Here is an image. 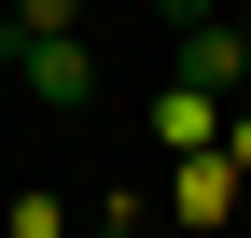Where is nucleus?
Returning <instances> with one entry per match:
<instances>
[{"instance_id": "1", "label": "nucleus", "mask_w": 251, "mask_h": 238, "mask_svg": "<svg viewBox=\"0 0 251 238\" xmlns=\"http://www.w3.org/2000/svg\"><path fill=\"white\" fill-rule=\"evenodd\" d=\"M14 98H42V112H84V98H98V42H84V28H70V42H28Z\"/></svg>"}, {"instance_id": "2", "label": "nucleus", "mask_w": 251, "mask_h": 238, "mask_svg": "<svg viewBox=\"0 0 251 238\" xmlns=\"http://www.w3.org/2000/svg\"><path fill=\"white\" fill-rule=\"evenodd\" d=\"M168 84H196V98H237V84H251V28H196V42H168Z\"/></svg>"}, {"instance_id": "3", "label": "nucleus", "mask_w": 251, "mask_h": 238, "mask_svg": "<svg viewBox=\"0 0 251 238\" xmlns=\"http://www.w3.org/2000/svg\"><path fill=\"white\" fill-rule=\"evenodd\" d=\"M153 140H168V154L196 168V154H224L237 126H224V98H196V84H153Z\"/></svg>"}, {"instance_id": "4", "label": "nucleus", "mask_w": 251, "mask_h": 238, "mask_svg": "<svg viewBox=\"0 0 251 238\" xmlns=\"http://www.w3.org/2000/svg\"><path fill=\"white\" fill-rule=\"evenodd\" d=\"M168 210H181V224H224V210H237V154H196V168H168Z\"/></svg>"}, {"instance_id": "5", "label": "nucleus", "mask_w": 251, "mask_h": 238, "mask_svg": "<svg viewBox=\"0 0 251 238\" xmlns=\"http://www.w3.org/2000/svg\"><path fill=\"white\" fill-rule=\"evenodd\" d=\"M0 14H14L28 42H70V28H84V0H0Z\"/></svg>"}, {"instance_id": "6", "label": "nucleus", "mask_w": 251, "mask_h": 238, "mask_svg": "<svg viewBox=\"0 0 251 238\" xmlns=\"http://www.w3.org/2000/svg\"><path fill=\"white\" fill-rule=\"evenodd\" d=\"M14 238H70V196H14Z\"/></svg>"}, {"instance_id": "7", "label": "nucleus", "mask_w": 251, "mask_h": 238, "mask_svg": "<svg viewBox=\"0 0 251 238\" xmlns=\"http://www.w3.org/2000/svg\"><path fill=\"white\" fill-rule=\"evenodd\" d=\"M84 238H153V210H140V196H112V210H84Z\"/></svg>"}, {"instance_id": "8", "label": "nucleus", "mask_w": 251, "mask_h": 238, "mask_svg": "<svg viewBox=\"0 0 251 238\" xmlns=\"http://www.w3.org/2000/svg\"><path fill=\"white\" fill-rule=\"evenodd\" d=\"M168 14V42H196V28H224V0H153Z\"/></svg>"}, {"instance_id": "9", "label": "nucleus", "mask_w": 251, "mask_h": 238, "mask_svg": "<svg viewBox=\"0 0 251 238\" xmlns=\"http://www.w3.org/2000/svg\"><path fill=\"white\" fill-rule=\"evenodd\" d=\"M224 154H237V168H251V112H237V140H224Z\"/></svg>"}, {"instance_id": "10", "label": "nucleus", "mask_w": 251, "mask_h": 238, "mask_svg": "<svg viewBox=\"0 0 251 238\" xmlns=\"http://www.w3.org/2000/svg\"><path fill=\"white\" fill-rule=\"evenodd\" d=\"M237 28H251V14H237Z\"/></svg>"}]
</instances>
